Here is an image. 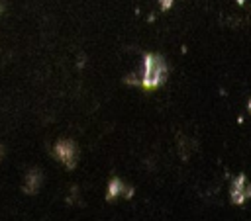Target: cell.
I'll use <instances>...</instances> for the list:
<instances>
[{"label":"cell","mask_w":251,"mask_h":221,"mask_svg":"<svg viewBox=\"0 0 251 221\" xmlns=\"http://www.w3.org/2000/svg\"><path fill=\"white\" fill-rule=\"evenodd\" d=\"M126 194V184L120 180V178H112L108 182V190H106V199L108 201H114L118 196Z\"/></svg>","instance_id":"4"},{"label":"cell","mask_w":251,"mask_h":221,"mask_svg":"<svg viewBox=\"0 0 251 221\" xmlns=\"http://www.w3.org/2000/svg\"><path fill=\"white\" fill-rule=\"evenodd\" d=\"M167 76V68L161 57L157 55H145L143 59V70H141V86L143 88H157Z\"/></svg>","instance_id":"1"},{"label":"cell","mask_w":251,"mask_h":221,"mask_svg":"<svg viewBox=\"0 0 251 221\" xmlns=\"http://www.w3.org/2000/svg\"><path fill=\"white\" fill-rule=\"evenodd\" d=\"M53 153H55V156H57L69 170H73V168L76 166L78 153H76V147H75L73 141H69V139H61V141H57Z\"/></svg>","instance_id":"2"},{"label":"cell","mask_w":251,"mask_h":221,"mask_svg":"<svg viewBox=\"0 0 251 221\" xmlns=\"http://www.w3.org/2000/svg\"><path fill=\"white\" fill-rule=\"evenodd\" d=\"M41 182H43L41 172L35 170V168H31V170L25 174V178H24V192H25V194H35V192L39 190Z\"/></svg>","instance_id":"3"}]
</instances>
